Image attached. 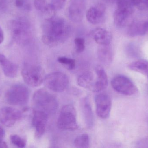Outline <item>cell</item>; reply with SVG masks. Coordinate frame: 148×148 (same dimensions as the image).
Returning a JSON list of instances; mask_svg holds the SVG:
<instances>
[{
  "instance_id": "cell-18",
  "label": "cell",
  "mask_w": 148,
  "mask_h": 148,
  "mask_svg": "<svg viewBox=\"0 0 148 148\" xmlns=\"http://www.w3.org/2000/svg\"><path fill=\"white\" fill-rule=\"evenodd\" d=\"M0 64L5 75L9 78H15L17 76L18 67L10 61L2 54H0Z\"/></svg>"
},
{
  "instance_id": "cell-13",
  "label": "cell",
  "mask_w": 148,
  "mask_h": 148,
  "mask_svg": "<svg viewBox=\"0 0 148 148\" xmlns=\"http://www.w3.org/2000/svg\"><path fill=\"white\" fill-rule=\"evenodd\" d=\"M48 115L43 111L35 110L32 119V124L35 131L36 138H41L45 134Z\"/></svg>"
},
{
  "instance_id": "cell-34",
  "label": "cell",
  "mask_w": 148,
  "mask_h": 148,
  "mask_svg": "<svg viewBox=\"0 0 148 148\" xmlns=\"http://www.w3.org/2000/svg\"><path fill=\"white\" fill-rule=\"evenodd\" d=\"M103 1H105L106 2H112L113 1H116V0H103Z\"/></svg>"
},
{
  "instance_id": "cell-20",
  "label": "cell",
  "mask_w": 148,
  "mask_h": 148,
  "mask_svg": "<svg viewBox=\"0 0 148 148\" xmlns=\"http://www.w3.org/2000/svg\"><path fill=\"white\" fill-rule=\"evenodd\" d=\"M97 51V56L100 61L104 65H109L112 61L113 53L110 45H101Z\"/></svg>"
},
{
  "instance_id": "cell-11",
  "label": "cell",
  "mask_w": 148,
  "mask_h": 148,
  "mask_svg": "<svg viewBox=\"0 0 148 148\" xmlns=\"http://www.w3.org/2000/svg\"><path fill=\"white\" fill-rule=\"evenodd\" d=\"M86 0H71L68 8V15L75 22H79L84 16Z\"/></svg>"
},
{
  "instance_id": "cell-17",
  "label": "cell",
  "mask_w": 148,
  "mask_h": 148,
  "mask_svg": "<svg viewBox=\"0 0 148 148\" xmlns=\"http://www.w3.org/2000/svg\"><path fill=\"white\" fill-rule=\"evenodd\" d=\"M91 37L100 45H110L112 36L109 31L102 28H97L91 32Z\"/></svg>"
},
{
  "instance_id": "cell-24",
  "label": "cell",
  "mask_w": 148,
  "mask_h": 148,
  "mask_svg": "<svg viewBox=\"0 0 148 148\" xmlns=\"http://www.w3.org/2000/svg\"><path fill=\"white\" fill-rule=\"evenodd\" d=\"M67 0H51L50 3L48 5L47 9L52 12L57 11L62 8Z\"/></svg>"
},
{
  "instance_id": "cell-26",
  "label": "cell",
  "mask_w": 148,
  "mask_h": 148,
  "mask_svg": "<svg viewBox=\"0 0 148 148\" xmlns=\"http://www.w3.org/2000/svg\"><path fill=\"white\" fill-rule=\"evenodd\" d=\"M12 144L19 148H24L26 146V141L17 135H13L10 137Z\"/></svg>"
},
{
  "instance_id": "cell-8",
  "label": "cell",
  "mask_w": 148,
  "mask_h": 148,
  "mask_svg": "<svg viewBox=\"0 0 148 148\" xmlns=\"http://www.w3.org/2000/svg\"><path fill=\"white\" fill-rule=\"evenodd\" d=\"M117 8L114 16L115 25L118 27H123L129 23L133 14V6L126 0H116Z\"/></svg>"
},
{
  "instance_id": "cell-10",
  "label": "cell",
  "mask_w": 148,
  "mask_h": 148,
  "mask_svg": "<svg viewBox=\"0 0 148 148\" xmlns=\"http://www.w3.org/2000/svg\"><path fill=\"white\" fill-rule=\"evenodd\" d=\"M96 111L97 116L101 119H106L109 117L112 102L108 94L99 93L95 97Z\"/></svg>"
},
{
  "instance_id": "cell-5",
  "label": "cell",
  "mask_w": 148,
  "mask_h": 148,
  "mask_svg": "<svg viewBox=\"0 0 148 148\" xmlns=\"http://www.w3.org/2000/svg\"><path fill=\"white\" fill-rule=\"evenodd\" d=\"M29 96L30 92L27 87L23 84H16L6 92L5 100L11 105L23 106L28 102Z\"/></svg>"
},
{
  "instance_id": "cell-23",
  "label": "cell",
  "mask_w": 148,
  "mask_h": 148,
  "mask_svg": "<svg viewBox=\"0 0 148 148\" xmlns=\"http://www.w3.org/2000/svg\"><path fill=\"white\" fill-rule=\"evenodd\" d=\"M74 145L77 148H88L90 145V139L88 135L83 134L77 136L74 140Z\"/></svg>"
},
{
  "instance_id": "cell-14",
  "label": "cell",
  "mask_w": 148,
  "mask_h": 148,
  "mask_svg": "<svg viewBox=\"0 0 148 148\" xmlns=\"http://www.w3.org/2000/svg\"><path fill=\"white\" fill-rule=\"evenodd\" d=\"M106 14V8L102 3H97L90 7L86 12V18L89 22L97 24L104 21Z\"/></svg>"
},
{
  "instance_id": "cell-9",
  "label": "cell",
  "mask_w": 148,
  "mask_h": 148,
  "mask_svg": "<svg viewBox=\"0 0 148 148\" xmlns=\"http://www.w3.org/2000/svg\"><path fill=\"white\" fill-rule=\"evenodd\" d=\"M111 84L116 92L123 95H134L138 91L134 83L129 78L122 75L114 77L111 81Z\"/></svg>"
},
{
  "instance_id": "cell-30",
  "label": "cell",
  "mask_w": 148,
  "mask_h": 148,
  "mask_svg": "<svg viewBox=\"0 0 148 148\" xmlns=\"http://www.w3.org/2000/svg\"><path fill=\"white\" fill-rule=\"evenodd\" d=\"M16 6L18 8H23L25 6V2L24 0H15Z\"/></svg>"
},
{
  "instance_id": "cell-16",
  "label": "cell",
  "mask_w": 148,
  "mask_h": 148,
  "mask_svg": "<svg viewBox=\"0 0 148 148\" xmlns=\"http://www.w3.org/2000/svg\"><path fill=\"white\" fill-rule=\"evenodd\" d=\"M81 108L85 125L88 129L93 127L95 123V118L89 100L87 97L81 100Z\"/></svg>"
},
{
  "instance_id": "cell-21",
  "label": "cell",
  "mask_w": 148,
  "mask_h": 148,
  "mask_svg": "<svg viewBox=\"0 0 148 148\" xmlns=\"http://www.w3.org/2000/svg\"><path fill=\"white\" fill-rule=\"evenodd\" d=\"M129 68L130 70L138 72L148 79V61L144 59H140L133 62L129 64Z\"/></svg>"
},
{
  "instance_id": "cell-7",
  "label": "cell",
  "mask_w": 148,
  "mask_h": 148,
  "mask_svg": "<svg viewBox=\"0 0 148 148\" xmlns=\"http://www.w3.org/2000/svg\"><path fill=\"white\" fill-rule=\"evenodd\" d=\"M44 82L46 87L51 91L61 93L67 88L69 80L64 73L54 72L46 76Z\"/></svg>"
},
{
  "instance_id": "cell-3",
  "label": "cell",
  "mask_w": 148,
  "mask_h": 148,
  "mask_svg": "<svg viewBox=\"0 0 148 148\" xmlns=\"http://www.w3.org/2000/svg\"><path fill=\"white\" fill-rule=\"evenodd\" d=\"M35 110H41L47 114H55L59 107L56 97L45 89L36 90L33 97Z\"/></svg>"
},
{
  "instance_id": "cell-27",
  "label": "cell",
  "mask_w": 148,
  "mask_h": 148,
  "mask_svg": "<svg viewBox=\"0 0 148 148\" xmlns=\"http://www.w3.org/2000/svg\"><path fill=\"white\" fill-rule=\"evenodd\" d=\"M74 42L76 52L78 53H81L83 52L85 49L84 39L82 37H76L75 39Z\"/></svg>"
},
{
  "instance_id": "cell-29",
  "label": "cell",
  "mask_w": 148,
  "mask_h": 148,
  "mask_svg": "<svg viewBox=\"0 0 148 148\" xmlns=\"http://www.w3.org/2000/svg\"><path fill=\"white\" fill-rule=\"evenodd\" d=\"M137 8L141 10L148 8V0H140V4Z\"/></svg>"
},
{
  "instance_id": "cell-19",
  "label": "cell",
  "mask_w": 148,
  "mask_h": 148,
  "mask_svg": "<svg viewBox=\"0 0 148 148\" xmlns=\"http://www.w3.org/2000/svg\"><path fill=\"white\" fill-rule=\"evenodd\" d=\"M148 33V20L133 21L130 24L128 34L134 37L144 36Z\"/></svg>"
},
{
  "instance_id": "cell-2",
  "label": "cell",
  "mask_w": 148,
  "mask_h": 148,
  "mask_svg": "<svg viewBox=\"0 0 148 148\" xmlns=\"http://www.w3.org/2000/svg\"><path fill=\"white\" fill-rule=\"evenodd\" d=\"M9 26L12 37L18 44L26 45L32 41V27L27 19L24 17L16 18L10 21Z\"/></svg>"
},
{
  "instance_id": "cell-15",
  "label": "cell",
  "mask_w": 148,
  "mask_h": 148,
  "mask_svg": "<svg viewBox=\"0 0 148 148\" xmlns=\"http://www.w3.org/2000/svg\"><path fill=\"white\" fill-rule=\"evenodd\" d=\"M96 81L93 84L91 89L96 93H100L108 87V77L104 69L101 66L95 67Z\"/></svg>"
},
{
  "instance_id": "cell-31",
  "label": "cell",
  "mask_w": 148,
  "mask_h": 148,
  "mask_svg": "<svg viewBox=\"0 0 148 148\" xmlns=\"http://www.w3.org/2000/svg\"><path fill=\"white\" fill-rule=\"evenodd\" d=\"M4 40V34L3 31L0 26V44L2 43Z\"/></svg>"
},
{
  "instance_id": "cell-6",
  "label": "cell",
  "mask_w": 148,
  "mask_h": 148,
  "mask_svg": "<svg viewBox=\"0 0 148 148\" xmlns=\"http://www.w3.org/2000/svg\"><path fill=\"white\" fill-rule=\"evenodd\" d=\"M21 74L26 84L33 87L40 86L44 82L45 77L43 69L38 65H25L22 70Z\"/></svg>"
},
{
  "instance_id": "cell-4",
  "label": "cell",
  "mask_w": 148,
  "mask_h": 148,
  "mask_svg": "<svg viewBox=\"0 0 148 148\" xmlns=\"http://www.w3.org/2000/svg\"><path fill=\"white\" fill-rule=\"evenodd\" d=\"M61 130L74 131L78 128L75 109L72 105H66L62 108L57 122Z\"/></svg>"
},
{
  "instance_id": "cell-22",
  "label": "cell",
  "mask_w": 148,
  "mask_h": 148,
  "mask_svg": "<svg viewBox=\"0 0 148 148\" xmlns=\"http://www.w3.org/2000/svg\"><path fill=\"white\" fill-rule=\"evenodd\" d=\"M94 76L90 71H86L79 76L77 79V84L80 87L91 89L94 84Z\"/></svg>"
},
{
  "instance_id": "cell-12",
  "label": "cell",
  "mask_w": 148,
  "mask_h": 148,
  "mask_svg": "<svg viewBox=\"0 0 148 148\" xmlns=\"http://www.w3.org/2000/svg\"><path fill=\"white\" fill-rule=\"evenodd\" d=\"M22 116L18 109L11 107H4L0 110V122L6 127H13Z\"/></svg>"
},
{
  "instance_id": "cell-33",
  "label": "cell",
  "mask_w": 148,
  "mask_h": 148,
  "mask_svg": "<svg viewBox=\"0 0 148 148\" xmlns=\"http://www.w3.org/2000/svg\"><path fill=\"white\" fill-rule=\"evenodd\" d=\"M8 147L7 143L4 142L3 141L1 140H0V148H7Z\"/></svg>"
},
{
  "instance_id": "cell-25",
  "label": "cell",
  "mask_w": 148,
  "mask_h": 148,
  "mask_svg": "<svg viewBox=\"0 0 148 148\" xmlns=\"http://www.w3.org/2000/svg\"><path fill=\"white\" fill-rule=\"evenodd\" d=\"M57 60L60 63L64 65L68 69L73 70L75 67V61L72 58L65 56H60L58 57Z\"/></svg>"
},
{
  "instance_id": "cell-32",
  "label": "cell",
  "mask_w": 148,
  "mask_h": 148,
  "mask_svg": "<svg viewBox=\"0 0 148 148\" xmlns=\"http://www.w3.org/2000/svg\"><path fill=\"white\" fill-rule=\"evenodd\" d=\"M5 134V131L4 129L0 127V140H1L4 137Z\"/></svg>"
},
{
  "instance_id": "cell-1",
  "label": "cell",
  "mask_w": 148,
  "mask_h": 148,
  "mask_svg": "<svg viewBox=\"0 0 148 148\" xmlns=\"http://www.w3.org/2000/svg\"><path fill=\"white\" fill-rule=\"evenodd\" d=\"M71 32L70 24L64 18L53 15L43 22L42 40L45 45L55 47L65 42Z\"/></svg>"
},
{
  "instance_id": "cell-28",
  "label": "cell",
  "mask_w": 148,
  "mask_h": 148,
  "mask_svg": "<svg viewBox=\"0 0 148 148\" xmlns=\"http://www.w3.org/2000/svg\"><path fill=\"white\" fill-rule=\"evenodd\" d=\"M34 4L36 9L39 11L46 10L48 6L47 0H34Z\"/></svg>"
}]
</instances>
